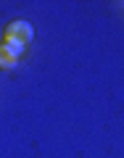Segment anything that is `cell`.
Returning a JSON list of instances; mask_svg holds the SVG:
<instances>
[{"label":"cell","mask_w":124,"mask_h":158,"mask_svg":"<svg viewBox=\"0 0 124 158\" xmlns=\"http://www.w3.org/2000/svg\"><path fill=\"white\" fill-rule=\"evenodd\" d=\"M32 40H34V27L29 21H24V19H16L3 29V42H13V45L27 48Z\"/></svg>","instance_id":"cell-1"},{"label":"cell","mask_w":124,"mask_h":158,"mask_svg":"<svg viewBox=\"0 0 124 158\" xmlns=\"http://www.w3.org/2000/svg\"><path fill=\"white\" fill-rule=\"evenodd\" d=\"M21 53H24L21 45H13V42H0V69H3V71L16 69V63L21 61Z\"/></svg>","instance_id":"cell-2"}]
</instances>
